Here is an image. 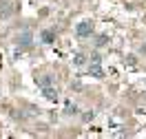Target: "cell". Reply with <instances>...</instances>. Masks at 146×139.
Instances as JSON below:
<instances>
[{
	"label": "cell",
	"instance_id": "obj_13",
	"mask_svg": "<svg viewBox=\"0 0 146 139\" xmlns=\"http://www.w3.org/2000/svg\"><path fill=\"white\" fill-rule=\"evenodd\" d=\"M139 51H142V53H146V46H142V49H139Z\"/></svg>",
	"mask_w": 146,
	"mask_h": 139
},
{
	"label": "cell",
	"instance_id": "obj_10",
	"mask_svg": "<svg viewBox=\"0 0 146 139\" xmlns=\"http://www.w3.org/2000/svg\"><path fill=\"white\" fill-rule=\"evenodd\" d=\"M73 62H75V66H82L84 62H86V57H84V53H75V57H73Z\"/></svg>",
	"mask_w": 146,
	"mask_h": 139
},
{
	"label": "cell",
	"instance_id": "obj_11",
	"mask_svg": "<svg viewBox=\"0 0 146 139\" xmlns=\"http://www.w3.org/2000/svg\"><path fill=\"white\" fill-rule=\"evenodd\" d=\"M91 62H102V55L100 53H91Z\"/></svg>",
	"mask_w": 146,
	"mask_h": 139
},
{
	"label": "cell",
	"instance_id": "obj_12",
	"mask_svg": "<svg viewBox=\"0 0 146 139\" xmlns=\"http://www.w3.org/2000/svg\"><path fill=\"white\" fill-rule=\"evenodd\" d=\"M93 115H95L93 111H91V113H84V121H91V119H93Z\"/></svg>",
	"mask_w": 146,
	"mask_h": 139
},
{
	"label": "cell",
	"instance_id": "obj_8",
	"mask_svg": "<svg viewBox=\"0 0 146 139\" xmlns=\"http://www.w3.org/2000/svg\"><path fill=\"white\" fill-rule=\"evenodd\" d=\"M109 44V36H106V33H100V36L95 38V46H98V49H102V46H106Z\"/></svg>",
	"mask_w": 146,
	"mask_h": 139
},
{
	"label": "cell",
	"instance_id": "obj_14",
	"mask_svg": "<svg viewBox=\"0 0 146 139\" xmlns=\"http://www.w3.org/2000/svg\"><path fill=\"white\" fill-rule=\"evenodd\" d=\"M144 24H146V16H144Z\"/></svg>",
	"mask_w": 146,
	"mask_h": 139
},
{
	"label": "cell",
	"instance_id": "obj_5",
	"mask_svg": "<svg viewBox=\"0 0 146 139\" xmlns=\"http://www.w3.org/2000/svg\"><path fill=\"white\" fill-rule=\"evenodd\" d=\"M40 40H42L44 44H53L55 42V31L53 29H44V31L40 33Z\"/></svg>",
	"mask_w": 146,
	"mask_h": 139
},
{
	"label": "cell",
	"instance_id": "obj_6",
	"mask_svg": "<svg viewBox=\"0 0 146 139\" xmlns=\"http://www.w3.org/2000/svg\"><path fill=\"white\" fill-rule=\"evenodd\" d=\"M16 42H18L20 46H31V42H33V36H31L29 31H25V33H20V36L16 38Z\"/></svg>",
	"mask_w": 146,
	"mask_h": 139
},
{
	"label": "cell",
	"instance_id": "obj_4",
	"mask_svg": "<svg viewBox=\"0 0 146 139\" xmlns=\"http://www.w3.org/2000/svg\"><path fill=\"white\" fill-rule=\"evenodd\" d=\"M42 95L49 102H58V88H53V84L51 86H42Z\"/></svg>",
	"mask_w": 146,
	"mask_h": 139
},
{
	"label": "cell",
	"instance_id": "obj_9",
	"mask_svg": "<svg viewBox=\"0 0 146 139\" xmlns=\"http://www.w3.org/2000/svg\"><path fill=\"white\" fill-rule=\"evenodd\" d=\"M64 113H66V115H78L80 111H78V106H75V104L69 102V104H66V108H64Z\"/></svg>",
	"mask_w": 146,
	"mask_h": 139
},
{
	"label": "cell",
	"instance_id": "obj_1",
	"mask_svg": "<svg viewBox=\"0 0 146 139\" xmlns=\"http://www.w3.org/2000/svg\"><path fill=\"white\" fill-rule=\"evenodd\" d=\"M91 33H93V22L91 20L78 22V27H75V36L78 38H91Z\"/></svg>",
	"mask_w": 146,
	"mask_h": 139
},
{
	"label": "cell",
	"instance_id": "obj_7",
	"mask_svg": "<svg viewBox=\"0 0 146 139\" xmlns=\"http://www.w3.org/2000/svg\"><path fill=\"white\" fill-rule=\"evenodd\" d=\"M36 84L42 88V86H51L53 84V77L51 75H40V77H36Z\"/></svg>",
	"mask_w": 146,
	"mask_h": 139
},
{
	"label": "cell",
	"instance_id": "obj_3",
	"mask_svg": "<svg viewBox=\"0 0 146 139\" xmlns=\"http://www.w3.org/2000/svg\"><path fill=\"white\" fill-rule=\"evenodd\" d=\"M13 13V5L9 0H0V18H9Z\"/></svg>",
	"mask_w": 146,
	"mask_h": 139
},
{
	"label": "cell",
	"instance_id": "obj_2",
	"mask_svg": "<svg viewBox=\"0 0 146 139\" xmlns=\"http://www.w3.org/2000/svg\"><path fill=\"white\" fill-rule=\"evenodd\" d=\"M102 62H89V75H93L95 80H102L104 77V71H102Z\"/></svg>",
	"mask_w": 146,
	"mask_h": 139
}]
</instances>
